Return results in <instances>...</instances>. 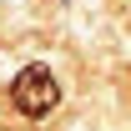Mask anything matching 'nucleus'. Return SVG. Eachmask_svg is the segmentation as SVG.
Segmentation results:
<instances>
[{
    "label": "nucleus",
    "mask_w": 131,
    "mask_h": 131,
    "mask_svg": "<svg viewBox=\"0 0 131 131\" xmlns=\"http://www.w3.org/2000/svg\"><path fill=\"white\" fill-rule=\"evenodd\" d=\"M10 106H15L25 121H46L56 106H61V86L46 66H25L15 81H10Z\"/></svg>",
    "instance_id": "obj_1"
}]
</instances>
